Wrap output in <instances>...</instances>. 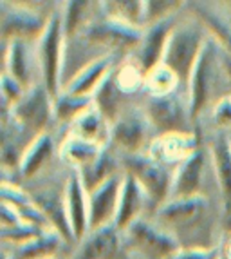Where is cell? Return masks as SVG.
Listing matches in <instances>:
<instances>
[{"instance_id": "obj_40", "label": "cell", "mask_w": 231, "mask_h": 259, "mask_svg": "<svg viewBox=\"0 0 231 259\" xmlns=\"http://www.w3.org/2000/svg\"><path fill=\"white\" fill-rule=\"evenodd\" d=\"M222 257L231 259V236H229V239H227L226 245H224V248H222Z\"/></svg>"}, {"instance_id": "obj_24", "label": "cell", "mask_w": 231, "mask_h": 259, "mask_svg": "<svg viewBox=\"0 0 231 259\" xmlns=\"http://www.w3.org/2000/svg\"><path fill=\"white\" fill-rule=\"evenodd\" d=\"M52 149H54V143H52V138L47 133H43L31 140L27 143L26 151H24V156H22L20 167H18L22 176L31 178L38 172L40 168L51 160Z\"/></svg>"}, {"instance_id": "obj_15", "label": "cell", "mask_w": 231, "mask_h": 259, "mask_svg": "<svg viewBox=\"0 0 231 259\" xmlns=\"http://www.w3.org/2000/svg\"><path fill=\"white\" fill-rule=\"evenodd\" d=\"M121 257V230L116 225L92 230L83 239L74 259H120Z\"/></svg>"}, {"instance_id": "obj_1", "label": "cell", "mask_w": 231, "mask_h": 259, "mask_svg": "<svg viewBox=\"0 0 231 259\" xmlns=\"http://www.w3.org/2000/svg\"><path fill=\"white\" fill-rule=\"evenodd\" d=\"M202 24H179L174 27L164 49L163 64L177 74L179 82L188 83L192 71L204 48Z\"/></svg>"}, {"instance_id": "obj_11", "label": "cell", "mask_w": 231, "mask_h": 259, "mask_svg": "<svg viewBox=\"0 0 231 259\" xmlns=\"http://www.w3.org/2000/svg\"><path fill=\"white\" fill-rule=\"evenodd\" d=\"M150 121L145 112H125L112 123V143L125 156L141 154L150 136Z\"/></svg>"}, {"instance_id": "obj_36", "label": "cell", "mask_w": 231, "mask_h": 259, "mask_svg": "<svg viewBox=\"0 0 231 259\" xmlns=\"http://www.w3.org/2000/svg\"><path fill=\"white\" fill-rule=\"evenodd\" d=\"M27 89L15 80L13 76H9L8 73L2 74V105H4V118L9 116V112L15 105L18 104Z\"/></svg>"}, {"instance_id": "obj_34", "label": "cell", "mask_w": 231, "mask_h": 259, "mask_svg": "<svg viewBox=\"0 0 231 259\" xmlns=\"http://www.w3.org/2000/svg\"><path fill=\"white\" fill-rule=\"evenodd\" d=\"M89 13H90V2H83V0H74V2H67L64 15V33L65 38L76 35L78 31L89 26Z\"/></svg>"}, {"instance_id": "obj_32", "label": "cell", "mask_w": 231, "mask_h": 259, "mask_svg": "<svg viewBox=\"0 0 231 259\" xmlns=\"http://www.w3.org/2000/svg\"><path fill=\"white\" fill-rule=\"evenodd\" d=\"M179 85V78L171 69H168L164 64H159L157 67L146 74L145 89L150 93V96H166L174 95Z\"/></svg>"}, {"instance_id": "obj_26", "label": "cell", "mask_w": 231, "mask_h": 259, "mask_svg": "<svg viewBox=\"0 0 231 259\" xmlns=\"http://www.w3.org/2000/svg\"><path fill=\"white\" fill-rule=\"evenodd\" d=\"M62 241H65L52 227L43 229L42 232L26 245L18 246V259H52L60 250Z\"/></svg>"}, {"instance_id": "obj_31", "label": "cell", "mask_w": 231, "mask_h": 259, "mask_svg": "<svg viewBox=\"0 0 231 259\" xmlns=\"http://www.w3.org/2000/svg\"><path fill=\"white\" fill-rule=\"evenodd\" d=\"M103 6H105L107 17L129 22V24L137 27H141V24H145V2H139V0H112V2H103Z\"/></svg>"}, {"instance_id": "obj_14", "label": "cell", "mask_w": 231, "mask_h": 259, "mask_svg": "<svg viewBox=\"0 0 231 259\" xmlns=\"http://www.w3.org/2000/svg\"><path fill=\"white\" fill-rule=\"evenodd\" d=\"M174 27H176L174 20L166 18V20L152 24L145 29L143 42L136 51V58H134L145 74H148L159 64H163L164 49H166L168 38H170V33L174 31Z\"/></svg>"}, {"instance_id": "obj_19", "label": "cell", "mask_w": 231, "mask_h": 259, "mask_svg": "<svg viewBox=\"0 0 231 259\" xmlns=\"http://www.w3.org/2000/svg\"><path fill=\"white\" fill-rule=\"evenodd\" d=\"M71 133L87 142L96 143L99 147H108V143H112V123L94 105L73 121Z\"/></svg>"}, {"instance_id": "obj_17", "label": "cell", "mask_w": 231, "mask_h": 259, "mask_svg": "<svg viewBox=\"0 0 231 259\" xmlns=\"http://www.w3.org/2000/svg\"><path fill=\"white\" fill-rule=\"evenodd\" d=\"M112 64H114V55H110V53L98 56L96 60H92L87 67H83V69L65 85L64 91L69 93V95L92 96L96 93V89L99 87V83H101L103 80L107 78V74L114 69Z\"/></svg>"}, {"instance_id": "obj_33", "label": "cell", "mask_w": 231, "mask_h": 259, "mask_svg": "<svg viewBox=\"0 0 231 259\" xmlns=\"http://www.w3.org/2000/svg\"><path fill=\"white\" fill-rule=\"evenodd\" d=\"M114 74L116 83L123 95H132V93L139 91L141 87H145L146 74L143 73V69L136 60L123 62L118 69H114Z\"/></svg>"}, {"instance_id": "obj_29", "label": "cell", "mask_w": 231, "mask_h": 259, "mask_svg": "<svg viewBox=\"0 0 231 259\" xmlns=\"http://www.w3.org/2000/svg\"><path fill=\"white\" fill-rule=\"evenodd\" d=\"M92 105H94V96H78L62 91L54 98V116L56 120L69 123V121L76 120L80 114H83Z\"/></svg>"}, {"instance_id": "obj_2", "label": "cell", "mask_w": 231, "mask_h": 259, "mask_svg": "<svg viewBox=\"0 0 231 259\" xmlns=\"http://www.w3.org/2000/svg\"><path fill=\"white\" fill-rule=\"evenodd\" d=\"M52 114H54V98L43 83H36L24 93L20 102L11 109L9 118L17 129H20L27 136L36 138L43 134Z\"/></svg>"}, {"instance_id": "obj_4", "label": "cell", "mask_w": 231, "mask_h": 259, "mask_svg": "<svg viewBox=\"0 0 231 259\" xmlns=\"http://www.w3.org/2000/svg\"><path fill=\"white\" fill-rule=\"evenodd\" d=\"M83 35H85L87 42L101 46V48L108 49L110 55H114L116 51H137L143 42V36H145V29L105 15L101 20L90 22L83 31Z\"/></svg>"}, {"instance_id": "obj_8", "label": "cell", "mask_w": 231, "mask_h": 259, "mask_svg": "<svg viewBox=\"0 0 231 259\" xmlns=\"http://www.w3.org/2000/svg\"><path fill=\"white\" fill-rule=\"evenodd\" d=\"M127 232L139 250L154 259H171L181 250L176 236L143 218L134 221Z\"/></svg>"}, {"instance_id": "obj_10", "label": "cell", "mask_w": 231, "mask_h": 259, "mask_svg": "<svg viewBox=\"0 0 231 259\" xmlns=\"http://www.w3.org/2000/svg\"><path fill=\"white\" fill-rule=\"evenodd\" d=\"M123 176L116 174L110 180L89 192V232L114 225L121 198Z\"/></svg>"}, {"instance_id": "obj_7", "label": "cell", "mask_w": 231, "mask_h": 259, "mask_svg": "<svg viewBox=\"0 0 231 259\" xmlns=\"http://www.w3.org/2000/svg\"><path fill=\"white\" fill-rule=\"evenodd\" d=\"M49 18L42 13L29 8H20V4H13V8H8V4H2V17H0V33L4 40L15 42H27L31 38H38L43 35L47 27Z\"/></svg>"}, {"instance_id": "obj_22", "label": "cell", "mask_w": 231, "mask_h": 259, "mask_svg": "<svg viewBox=\"0 0 231 259\" xmlns=\"http://www.w3.org/2000/svg\"><path fill=\"white\" fill-rule=\"evenodd\" d=\"M33 199L40 207V210L43 212V216L47 218L52 229L60 234L65 241H73L74 234L71 229V223H69L65 198H60L56 192H42L38 196H33Z\"/></svg>"}, {"instance_id": "obj_13", "label": "cell", "mask_w": 231, "mask_h": 259, "mask_svg": "<svg viewBox=\"0 0 231 259\" xmlns=\"http://www.w3.org/2000/svg\"><path fill=\"white\" fill-rule=\"evenodd\" d=\"M64 198L74 239H83L89 232V192L76 168H73V172L69 176Z\"/></svg>"}, {"instance_id": "obj_30", "label": "cell", "mask_w": 231, "mask_h": 259, "mask_svg": "<svg viewBox=\"0 0 231 259\" xmlns=\"http://www.w3.org/2000/svg\"><path fill=\"white\" fill-rule=\"evenodd\" d=\"M6 65H8L9 76H13L20 85L27 87L31 71H29V62H27L26 42H20V40L9 42L8 53H6Z\"/></svg>"}, {"instance_id": "obj_6", "label": "cell", "mask_w": 231, "mask_h": 259, "mask_svg": "<svg viewBox=\"0 0 231 259\" xmlns=\"http://www.w3.org/2000/svg\"><path fill=\"white\" fill-rule=\"evenodd\" d=\"M220 62V51H217V44L213 40H206L202 53L190 76V120H197L206 109L215 89V67Z\"/></svg>"}, {"instance_id": "obj_3", "label": "cell", "mask_w": 231, "mask_h": 259, "mask_svg": "<svg viewBox=\"0 0 231 259\" xmlns=\"http://www.w3.org/2000/svg\"><path fill=\"white\" fill-rule=\"evenodd\" d=\"M125 170L137 180L145 190L146 198L154 205H164L166 198L171 194L174 176L166 165L159 163L148 154H130L123 156Z\"/></svg>"}, {"instance_id": "obj_38", "label": "cell", "mask_w": 231, "mask_h": 259, "mask_svg": "<svg viewBox=\"0 0 231 259\" xmlns=\"http://www.w3.org/2000/svg\"><path fill=\"white\" fill-rule=\"evenodd\" d=\"M213 118L218 125H231V95L218 100V104L213 109Z\"/></svg>"}, {"instance_id": "obj_21", "label": "cell", "mask_w": 231, "mask_h": 259, "mask_svg": "<svg viewBox=\"0 0 231 259\" xmlns=\"http://www.w3.org/2000/svg\"><path fill=\"white\" fill-rule=\"evenodd\" d=\"M211 156L226 214H231V143L226 134H220L211 142Z\"/></svg>"}, {"instance_id": "obj_20", "label": "cell", "mask_w": 231, "mask_h": 259, "mask_svg": "<svg viewBox=\"0 0 231 259\" xmlns=\"http://www.w3.org/2000/svg\"><path fill=\"white\" fill-rule=\"evenodd\" d=\"M202 172H204V154L202 151H197L177 167L171 187L174 198H192L201 194L199 190L202 183Z\"/></svg>"}, {"instance_id": "obj_39", "label": "cell", "mask_w": 231, "mask_h": 259, "mask_svg": "<svg viewBox=\"0 0 231 259\" xmlns=\"http://www.w3.org/2000/svg\"><path fill=\"white\" fill-rule=\"evenodd\" d=\"M220 65H222V69L226 71L227 78H229L231 82V56L226 55L224 51H220Z\"/></svg>"}, {"instance_id": "obj_28", "label": "cell", "mask_w": 231, "mask_h": 259, "mask_svg": "<svg viewBox=\"0 0 231 259\" xmlns=\"http://www.w3.org/2000/svg\"><path fill=\"white\" fill-rule=\"evenodd\" d=\"M195 13H197L201 24L210 31L213 38L220 44V48L226 55L231 56V24L227 18L220 17L218 13L211 11L210 8L206 6H197L195 8Z\"/></svg>"}, {"instance_id": "obj_23", "label": "cell", "mask_w": 231, "mask_h": 259, "mask_svg": "<svg viewBox=\"0 0 231 259\" xmlns=\"http://www.w3.org/2000/svg\"><path fill=\"white\" fill-rule=\"evenodd\" d=\"M105 147H99L96 143L87 142V140L80 138L76 134H69L64 140L60 147V156L65 163H69L71 167H74L76 170H82L83 167L90 165L92 161L99 156V152Z\"/></svg>"}, {"instance_id": "obj_25", "label": "cell", "mask_w": 231, "mask_h": 259, "mask_svg": "<svg viewBox=\"0 0 231 259\" xmlns=\"http://www.w3.org/2000/svg\"><path fill=\"white\" fill-rule=\"evenodd\" d=\"M78 172L82 176V182L85 185L87 192H92L96 187H99L101 183H105L107 180L118 174V160L112 154L110 147H105L92 163L83 167Z\"/></svg>"}, {"instance_id": "obj_9", "label": "cell", "mask_w": 231, "mask_h": 259, "mask_svg": "<svg viewBox=\"0 0 231 259\" xmlns=\"http://www.w3.org/2000/svg\"><path fill=\"white\" fill-rule=\"evenodd\" d=\"M145 116L148 118L150 125L163 134L186 133L184 125L190 120V107L184 105L176 93L166 96H150L146 102Z\"/></svg>"}, {"instance_id": "obj_16", "label": "cell", "mask_w": 231, "mask_h": 259, "mask_svg": "<svg viewBox=\"0 0 231 259\" xmlns=\"http://www.w3.org/2000/svg\"><path fill=\"white\" fill-rule=\"evenodd\" d=\"M208 210V199L202 194L192 196V198H174L159 207L157 218L170 225H188L199 221L204 212Z\"/></svg>"}, {"instance_id": "obj_18", "label": "cell", "mask_w": 231, "mask_h": 259, "mask_svg": "<svg viewBox=\"0 0 231 259\" xmlns=\"http://www.w3.org/2000/svg\"><path fill=\"white\" fill-rule=\"evenodd\" d=\"M145 198H146L145 190L137 183L136 178L130 176L129 172H125L120 205H118V214H116V221H114V225L121 232L129 230L130 225L136 220H139V212H141L143 203H145Z\"/></svg>"}, {"instance_id": "obj_27", "label": "cell", "mask_w": 231, "mask_h": 259, "mask_svg": "<svg viewBox=\"0 0 231 259\" xmlns=\"http://www.w3.org/2000/svg\"><path fill=\"white\" fill-rule=\"evenodd\" d=\"M123 93L120 91V87L116 83V74L114 69L107 74V78L99 83L96 89L94 96V107L101 112L103 116L107 118L110 123H114L120 118V98Z\"/></svg>"}, {"instance_id": "obj_37", "label": "cell", "mask_w": 231, "mask_h": 259, "mask_svg": "<svg viewBox=\"0 0 231 259\" xmlns=\"http://www.w3.org/2000/svg\"><path fill=\"white\" fill-rule=\"evenodd\" d=\"M222 250L213 246V248H181L171 259H220Z\"/></svg>"}, {"instance_id": "obj_5", "label": "cell", "mask_w": 231, "mask_h": 259, "mask_svg": "<svg viewBox=\"0 0 231 259\" xmlns=\"http://www.w3.org/2000/svg\"><path fill=\"white\" fill-rule=\"evenodd\" d=\"M64 17L52 13L49 24L38 40V58L43 74V85L47 87L52 98L60 95L62 53H64Z\"/></svg>"}, {"instance_id": "obj_35", "label": "cell", "mask_w": 231, "mask_h": 259, "mask_svg": "<svg viewBox=\"0 0 231 259\" xmlns=\"http://www.w3.org/2000/svg\"><path fill=\"white\" fill-rule=\"evenodd\" d=\"M183 6V2H166V0H152L145 2V24L152 26L161 20L171 18V15Z\"/></svg>"}, {"instance_id": "obj_12", "label": "cell", "mask_w": 231, "mask_h": 259, "mask_svg": "<svg viewBox=\"0 0 231 259\" xmlns=\"http://www.w3.org/2000/svg\"><path fill=\"white\" fill-rule=\"evenodd\" d=\"M199 151L197 138L192 133H166L150 143V158L163 165H181Z\"/></svg>"}, {"instance_id": "obj_41", "label": "cell", "mask_w": 231, "mask_h": 259, "mask_svg": "<svg viewBox=\"0 0 231 259\" xmlns=\"http://www.w3.org/2000/svg\"><path fill=\"white\" fill-rule=\"evenodd\" d=\"M227 138H229V143H231V133H229V134H227Z\"/></svg>"}, {"instance_id": "obj_43", "label": "cell", "mask_w": 231, "mask_h": 259, "mask_svg": "<svg viewBox=\"0 0 231 259\" xmlns=\"http://www.w3.org/2000/svg\"><path fill=\"white\" fill-rule=\"evenodd\" d=\"M4 259H8V257H6V255H4Z\"/></svg>"}, {"instance_id": "obj_42", "label": "cell", "mask_w": 231, "mask_h": 259, "mask_svg": "<svg viewBox=\"0 0 231 259\" xmlns=\"http://www.w3.org/2000/svg\"><path fill=\"white\" fill-rule=\"evenodd\" d=\"M52 259H58V257H52Z\"/></svg>"}]
</instances>
